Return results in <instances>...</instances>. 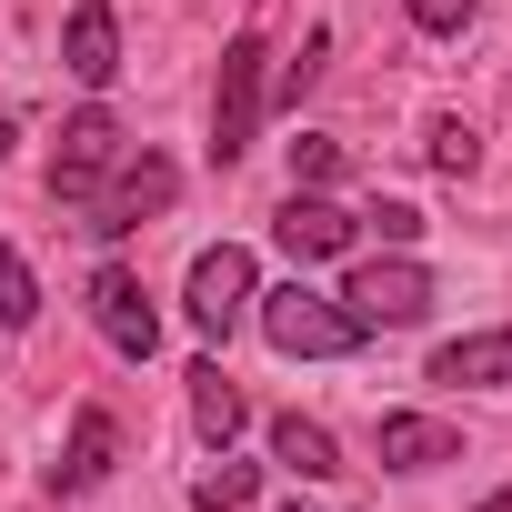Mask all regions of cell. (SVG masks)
Instances as JSON below:
<instances>
[{"label": "cell", "instance_id": "obj_22", "mask_svg": "<svg viewBox=\"0 0 512 512\" xmlns=\"http://www.w3.org/2000/svg\"><path fill=\"white\" fill-rule=\"evenodd\" d=\"M472 512H512V482H502V492H482V502H472Z\"/></svg>", "mask_w": 512, "mask_h": 512}, {"label": "cell", "instance_id": "obj_15", "mask_svg": "<svg viewBox=\"0 0 512 512\" xmlns=\"http://www.w3.org/2000/svg\"><path fill=\"white\" fill-rule=\"evenodd\" d=\"M31 312H41V282H31L21 251L0 241V332H31Z\"/></svg>", "mask_w": 512, "mask_h": 512}, {"label": "cell", "instance_id": "obj_16", "mask_svg": "<svg viewBox=\"0 0 512 512\" xmlns=\"http://www.w3.org/2000/svg\"><path fill=\"white\" fill-rule=\"evenodd\" d=\"M251 482H262V472H251V462H231V452H221V462H211V472L191 482V512H241V502H251Z\"/></svg>", "mask_w": 512, "mask_h": 512}, {"label": "cell", "instance_id": "obj_3", "mask_svg": "<svg viewBox=\"0 0 512 512\" xmlns=\"http://www.w3.org/2000/svg\"><path fill=\"white\" fill-rule=\"evenodd\" d=\"M171 191H181V171H171L161 151H141V141H131V161H121V171L81 201V221H91L101 241H121V231H141L151 211H171Z\"/></svg>", "mask_w": 512, "mask_h": 512}, {"label": "cell", "instance_id": "obj_13", "mask_svg": "<svg viewBox=\"0 0 512 512\" xmlns=\"http://www.w3.org/2000/svg\"><path fill=\"white\" fill-rule=\"evenodd\" d=\"M191 422H201V442H211V452H221V442H231V432H241V422H251V412H241V392H231V372H221V362H201V372H191Z\"/></svg>", "mask_w": 512, "mask_h": 512}, {"label": "cell", "instance_id": "obj_20", "mask_svg": "<svg viewBox=\"0 0 512 512\" xmlns=\"http://www.w3.org/2000/svg\"><path fill=\"white\" fill-rule=\"evenodd\" d=\"M362 221H372V231H382V241H392V251H402V241H412V231H422V211H412V201H382V211H362Z\"/></svg>", "mask_w": 512, "mask_h": 512}, {"label": "cell", "instance_id": "obj_23", "mask_svg": "<svg viewBox=\"0 0 512 512\" xmlns=\"http://www.w3.org/2000/svg\"><path fill=\"white\" fill-rule=\"evenodd\" d=\"M0 151H11V121H0Z\"/></svg>", "mask_w": 512, "mask_h": 512}, {"label": "cell", "instance_id": "obj_9", "mask_svg": "<svg viewBox=\"0 0 512 512\" xmlns=\"http://www.w3.org/2000/svg\"><path fill=\"white\" fill-rule=\"evenodd\" d=\"M272 231H282V251H292V262H332V251H352V211L342 201H322V191H292L282 211H272Z\"/></svg>", "mask_w": 512, "mask_h": 512}, {"label": "cell", "instance_id": "obj_5", "mask_svg": "<svg viewBox=\"0 0 512 512\" xmlns=\"http://www.w3.org/2000/svg\"><path fill=\"white\" fill-rule=\"evenodd\" d=\"M191 332L201 342H231V322L251 312V251L241 241H221V251H201V262H191Z\"/></svg>", "mask_w": 512, "mask_h": 512}, {"label": "cell", "instance_id": "obj_11", "mask_svg": "<svg viewBox=\"0 0 512 512\" xmlns=\"http://www.w3.org/2000/svg\"><path fill=\"white\" fill-rule=\"evenodd\" d=\"M432 382H462V392H502L512 382V322L502 332H462L432 352Z\"/></svg>", "mask_w": 512, "mask_h": 512}, {"label": "cell", "instance_id": "obj_6", "mask_svg": "<svg viewBox=\"0 0 512 512\" xmlns=\"http://www.w3.org/2000/svg\"><path fill=\"white\" fill-rule=\"evenodd\" d=\"M342 312L372 332V322H422L432 312V272L422 262H402V251H392V262H362L352 282H342Z\"/></svg>", "mask_w": 512, "mask_h": 512}, {"label": "cell", "instance_id": "obj_14", "mask_svg": "<svg viewBox=\"0 0 512 512\" xmlns=\"http://www.w3.org/2000/svg\"><path fill=\"white\" fill-rule=\"evenodd\" d=\"M272 462H292L302 482H332V472H342L332 432H322V422H302V412H282V422H272Z\"/></svg>", "mask_w": 512, "mask_h": 512}, {"label": "cell", "instance_id": "obj_10", "mask_svg": "<svg viewBox=\"0 0 512 512\" xmlns=\"http://www.w3.org/2000/svg\"><path fill=\"white\" fill-rule=\"evenodd\" d=\"M382 472H432V462H462V432L432 422V412H382Z\"/></svg>", "mask_w": 512, "mask_h": 512}, {"label": "cell", "instance_id": "obj_19", "mask_svg": "<svg viewBox=\"0 0 512 512\" xmlns=\"http://www.w3.org/2000/svg\"><path fill=\"white\" fill-rule=\"evenodd\" d=\"M322 61H332V31H312V41H302V61L282 71V101H302V91L322 81Z\"/></svg>", "mask_w": 512, "mask_h": 512}, {"label": "cell", "instance_id": "obj_18", "mask_svg": "<svg viewBox=\"0 0 512 512\" xmlns=\"http://www.w3.org/2000/svg\"><path fill=\"white\" fill-rule=\"evenodd\" d=\"M472 161H482V141H472V121H432V171H452V181H462Z\"/></svg>", "mask_w": 512, "mask_h": 512}, {"label": "cell", "instance_id": "obj_8", "mask_svg": "<svg viewBox=\"0 0 512 512\" xmlns=\"http://www.w3.org/2000/svg\"><path fill=\"white\" fill-rule=\"evenodd\" d=\"M61 71L81 91H111L121 71V21H111V0H71V21H61Z\"/></svg>", "mask_w": 512, "mask_h": 512}, {"label": "cell", "instance_id": "obj_12", "mask_svg": "<svg viewBox=\"0 0 512 512\" xmlns=\"http://www.w3.org/2000/svg\"><path fill=\"white\" fill-rule=\"evenodd\" d=\"M111 452H121L111 412H81V422H71V452L51 462V492H91V482H111Z\"/></svg>", "mask_w": 512, "mask_h": 512}, {"label": "cell", "instance_id": "obj_7", "mask_svg": "<svg viewBox=\"0 0 512 512\" xmlns=\"http://www.w3.org/2000/svg\"><path fill=\"white\" fill-rule=\"evenodd\" d=\"M91 322H101V342H111V352H131V362H151V352H161V312H151V292H141L121 262H101V272H91Z\"/></svg>", "mask_w": 512, "mask_h": 512}, {"label": "cell", "instance_id": "obj_2", "mask_svg": "<svg viewBox=\"0 0 512 512\" xmlns=\"http://www.w3.org/2000/svg\"><path fill=\"white\" fill-rule=\"evenodd\" d=\"M262 101H272V51L241 31V41L221 51V91H211V161H241V151H251Z\"/></svg>", "mask_w": 512, "mask_h": 512}, {"label": "cell", "instance_id": "obj_4", "mask_svg": "<svg viewBox=\"0 0 512 512\" xmlns=\"http://www.w3.org/2000/svg\"><path fill=\"white\" fill-rule=\"evenodd\" d=\"M121 161H131V131H121L111 111H81V121H61V151H51V201H71V211H81V201H91V191H101Z\"/></svg>", "mask_w": 512, "mask_h": 512}, {"label": "cell", "instance_id": "obj_21", "mask_svg": "<svg viewBox=\"0 0 512 512\" xmlns=\"http://www.w3.org/2000/svg\"><path fill=\"white\" fill-rule=\"evenodd\" d=\"M412 21H422V31H462V21H472V0H412Z\"/></svg>", "mask_w": 512, "mask_h": 512}, {"label": "cell", "instance_id": "obj_1", "mask_svg": "<svg viewBox=\"0 0 512 512\" xmlns=\"http://www.w3.org/2000/svg\"><path fill=\"white\" fill-rule=\"evenodd\" d=\"M251 302H262V332H272V352H292V362H342V352H362V322H352L332 292H312V282L251 292Z\"/></svg>", "mask_w": 512, "mask_h": 512}, {"label": "cell", "instance_id": "obj_17", "mask_svg": "<svg viewBox=\"0 0 512 512\" xmlns=\"http://www.w3.org/2000/svg\"><path fill=\"white\" fill-rule=\"evenodd\" d=\"M332 171H342V141H322V131H302V141H292V191H322Z\"/></svg>", "mask_w": 512, "mask_h": 512}]
</instances>
